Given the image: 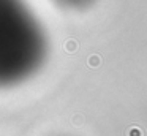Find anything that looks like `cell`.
I'll return each mask as SVG.
<instances>
[{"label": "cell", "instance_id": "1", "mask_svg": "<svg viewBox=\"0 0 147 136\" xmlns=\"http://www.w3.org/2000/svg\"><path fill=\"white\" fill-rule=\"evenodd\" d=\"M46 57V37L24 0H0V87L30 78Z\"/></svg>", "mask_w": 147, "mask_h": 136}, {"label": "cell", "instance_id": "2", "mask_svg": "<svg viewBox=\"0 0 147 136\" xmlns=\"http://www.w3.org/2000/svg\"><path fill=\"white\" fill-rule=\"evenodd\" d=\"M57 6L63 9H70V11H82L87 9L96 2V0H52Z\"/></svg>", "mask_w": 147, "mask_h": 136}]
</instances>
